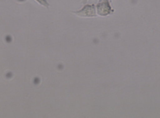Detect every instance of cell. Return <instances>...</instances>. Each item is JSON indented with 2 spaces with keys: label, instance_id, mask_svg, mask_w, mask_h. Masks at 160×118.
<instances>
[{
  "label": "cell",
  "instance_id": "6da1fadb",
  "mask_svg": "<svg viewBox=\"0 0 160 118\" xmlns=\"http://www.w3.org/2000/svg\"><path fill=\"white\" fill-rule=\"evenodd\" d=\"M72 14L80 17H96L97 12H96V5L94 4H85L80 10L76 11H72Z\"/></svg>",
  "mask_w": 160,
  "mask_h": 118
},
{
  "label": "cell",
  "instance_id": "7a4b0ae2",
  "mask_svg": "<svg viewBox=\"0 0 160 118\" xmlns=\"http://www.w3.org/2000/svg\"><path fill=\"white\" fill-rule=\"evenodd\" d=\"M96 12L99 17H107L114 14V10L110 4V1L98 2L96 5Z\"/></svg>",
  "mask_w": 160,
  "mask_h": 118
},
{
  "label": "cell",
  "instance_id": "3957f363",
  "mask_svg": "<svg viewBox=\"0 0 160 118\" xmlns=\"http://www.w3.org/2000/svg\"><path fill=\"white\" fill-rule=\"evenodd\" d=\"M34 1H36L38 4H40V5L42 6V7H45V8H49L50 5L47 0H34Z\"/></svg>",
  "mask_w": 160,
  "mask_h": 118
},
{
  "label": "cell",
  "instance_id": "277c9868",
  "mask_svg": "<svg viewBox=\"0 0 160 118\" xmlns=\"http://www.w3.org/2000/svg\"><path fill=\"white\" fill-rule=\"evenodd\" d=\"M87 2H88V0H82V1H81V3H82V5H85V4L87 3Z\"/></svg>",
  "mask_w": 160,
  "mask_h": 118
},
{
  "label": "cell",
  "instance_id": "5b68a950",
  "mask_svg": "<svg viewBox=\"0 0 160 118\" xmlns=\"http://www.w3.org/2000/svg\"><path fill=\"white\" fill-rule=\"evenodd\" d=\"M107 1H110V0H98V2H107Z\"/></svg>",
  "mask_w": 160,
  "mask_h": 118
}]
</instances>
